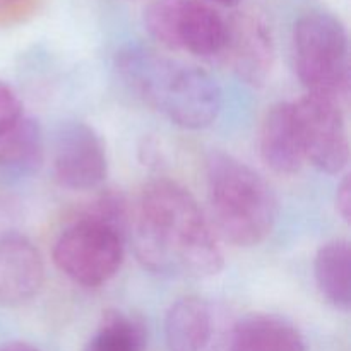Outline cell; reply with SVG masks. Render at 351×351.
Instances as JSON below:
<instances>
[{"instance_id": "10", "label": "cell", "mask_w": 351, "mask_h": 351, "mask_svg": "<svg viewBox=\"0 0 351 351\" xmlns=\"http://www.w3.org/2000/svg\"><path fill=\"white\" fill-rule=\"evenodd\" d=\"M45 281L40 250L17 233L0 237V305L19 307L38 295Z\"/></svg>"}, {"instance_id": "14", "label": "cell", "mask_w": 351, "mask_h": 351, "mask_svg": "<svg viewBox=\"0 0 351 351\" xmlns=\"http://www.w3.org/2000/svg\"><path fill=\"white\" fill-rule=\"evenodd\" d=\"M45 160V139L40 123L23 117L0 136V170L10 178L33 177Z\"/></svg>"}, {"instance_id": "17", "label": "cell", "mask_w": 351, "mask_h": 351, "mask_svg": "<svg viewBox=\"0 0 351 351\" xmlns=\"http://www.w3.org/2000/svg\"><path fill=\"white\" fill-rule=\"evenodd\" d=\"M24 117L23 103L12 86L0 81V136Z\"/></svg>"}, {"instance_id": "20", "label": "cell", "mask_w": 351, "mask_h": 351, "mask_svg": "<svg viewBox=\"0 0 351 351\" xmlns=\"http://www.w3.org/2000/svg\"><path fill=\"white\" fill-rule=\"evenodd\" d=\"M0 351H40V350L23 341H10V343H3V345H0Z\"/></svg>"}, {"instance_id": "1", "label": "cell", "mask_w": 351, "mask_h": 351, "mask_svg": "<svg viewBox=\"0 0 351 351\" xmlns=\"http://www.w3.org/2000/svg\"><path fill=\"white\" fill-rule=\"evenodd\" d=\"M139 263L168 278H209L223 269L221 247L194 195L168 178L149 182L130 218Z\"/></svg>"}, {"instance_id": "9", "label": "cell", "mask_w": 351, "mask_h": 351, "mask_svg": "<svg viewBox=\"0 0 351 351\" xmlns=\"http://www.w3.org/2000/svg\"><path fill=\"white\" fill-rule=\"evenodd\" d=\"M226 64L250 86H263L274 62V45L266 24L256 16L240 14L228 21V38L223 48Z\"/></svg>"}, {"instance_id": "13", "label": "cell", "mask_w": 351, "mask_h": 351, "mask_svg": "<svg viewBox=\"0 0 351 351\" xmlns=\"http://www.w3.org/2000/svg\"><path fill=\"white\" fill-rule=\"evenodd\" d=\"M230 351H307L302 332L271 314H250L230 332Z\"/></svg>"}, {"instance_id": "21", "label": "cell", "mask_w": 351, "mask_h": 351, "mask_svg": "<svg viewBox=\"0 0 351 351\" xmlns=\"http://www.w3.org/2000/svg\"><path fill=\"white\" fill-rule=\"evenodd\" d=\"M209 2H215L219 3V5H226V7H233V5H239L242 0H209Z\"/></svg>"}, {"instance_id": "5", "label": "cell", "mask_w": 351, "mask_h": 351, "mask_svg": "<svg viewBox=\"0 0 351 351\" xmlns=\"http://www.w3.org/2000/svg\"><path fill=\"white\" fill-rule=\"evenodd\" d=\"M123 235L115 226L82 215L53 245V263L62 274L86 288L108 283L123 263Z\"/></svg>"}, {"instance_id": "8", "label": "cell", "mask_w": 351, "mask_h": 351, "mask_svg": "<svg viewBox=\"0 0 351 351\" xmlns=\"http://www.w3.org/2000/svg\"><path fill=\"white\" fill-rule=\"evenodd\" d=\"M51 168L62 187L72 191L98 187L108 173L105 143L88 123H62L51 146Z\"/></svg>"}, {"instance_id": "3", "label": "cell", "mask_w": 351, "mask_h": 351, "mask_svg": "<svg viewBox=\"0 0 351 351\" xmlns=\"http://www.w3.org/2000/svg\"><path fill=\"white\" fill-rule=\"evenodd\" d=\"M206 187L223 239L237 247H256L271 235L278 219L276 195L254 168L225 151H211Z\"/></svg>"}, {"instance_id": "19", "label": "cell", "mask_w": 351, "mask_h": 351, "mask_svg": "<svg viewBox=\"0 0 351 351\" xmlns=\"http://www.w3.org/2000/svg\"><path fill=\"white\" fill-rule=\"evenodd\" d=\"M26 3L27 0H0V17H10L21 12Z\"/></svg>"}, {"instance_id": "2", "label": "cell", "mask_w": 351, "mask_h": 351, "mask_svg": "<svg viewBox=\"0 0 351 351\" xmlns=\"http://www.w3.org/2000/svg\"><path fill=\"white\" fill-rule=\"evenodd\" d=\"M115 71L137 99L182 129H206L221 113V89L201 67L130 45L115 55Z\"/></svg>"}, {"instance_id": "15", "label": "cell", "mask_w": 351, "mask_h": 351, "mask_svg": "<svg viewBox=\"0 0 351 351\" xmlns=\"http://www.w3.org/2000/svg\"><path fill=\"white\" fill-rule=\"evenodd\" d=\"M314 278L322 297L339 311L351 307V250L348 240L324 243L314 257Z\"/></svg>"}, {"instance_id": "18", "label": "cell", "mask_w": 351, "mask_h": 351, "mask_svg": "<svg viewBox=\"0 0 351 351\" xmlns=\"http://www.w3.org/2000/svg\"><path fill=\"white\" fill-rule=\"evenodd\" d=\"M336 209H338L339 216L350 223L351 219V180L350 175H346L338 185V192H336Z\"/></svg>"}, {"instance_id": "16", "label": "cell", "mask_w": 351, "mask_h": 351, "mask_svg": "<svg viewBox=\"0 0 351 351\" xmlns=\"http://www.w3.org/2000/svg\"><path fill=\"white\" fill-rule=\"evenodd\" d=\"M147 328L139 314L110 308L86 343L84 351H144Z\"/></svg>"}, {"instance_id": "12", "label": "cell", "mask_w": 351, "mask_h": 351, "mask_svg": "<svg viewBox=\"0 0 351 351\" xmlns=\"http://www.w3.org/2000/svg\"><path fill=\"white\" fill-rule=\"evenodd\" d=\"M215 335V308L204 298L184 297L168 308L165 338L170 351H211Z\"/></svg>"}, {"instance_id": "11", "label": "cell", "mask_w": 351, "mask_h": 351, "mask_svg": "<svg viewBox=\"0 0 351 351\" xmlns=\"http://www.w3.org/2000/svg\"><path fill=\"white\" fill-rule=\"evenodd\" d=\"M259 149L264 163L280 175H295L305 161L298 130L295 103L280 101L264 115L259 132Z\"/></svg>"}, {"instance_id": "4", "label": "cell", "mask_w": 351, "mask_h": 351, "mask_svg": "<svg viewBox=\"0 0 351 351\" xmlns=\"http://www.w3.org/2000/svg\"><path fill=\"white\" fill-rule=\"evenodd\" d=\"M291 55L298 79L311 95L346 103L351 93L350 41L341 21L328 12H308L295 23Z\"/></svg>"}, {"instance_id": "6", "label": "cell", "mask_w": 351, "mask_h": 351, "mask_svg": "<svg viewBox=\"0 0 351 351\" xmlns=\"http://www.w3.org/2000/svg\"><path fill=\"white\" fill-rule=\"evenodd\" d=\"M144 26L163 47L195 57L221 55L228 38V21L202 0H153Z\"/></svg>"}, {"instance_id": "7", "label": "cell", "mask_w": 351, "mask_h": 351, "mask_svg": "<svg viewBox=\"0 0 351 351\" xmlns=\"http://www.w3.org/2000/svg\"><path fill=\"white\" fill-rule=\"evenodd\" d=\"M341 103L321 95H307L295 103L305 160L317 170L336 175L350 161V139Z\"/></svg>"}]
</instances>
